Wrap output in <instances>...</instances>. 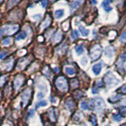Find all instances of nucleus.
<instances>
[{
  "mask_svg": "<svg viewBox=\"0 0 126 126\" xmlns=\"http://www.w3.org/2000/svg\"><path fill=\"white\" fill-rule=\"evenodd\" d=\"M50 1H54V0H50Z\"/></svg>",
  "mask_w": 126,
  "mask_h": 126,
  "instance_id": "3c124183",
  "label": "nucleus"
},
{
  "mask_svg": "<svg viewBox=\"0 0 126 126\" xmlns=\"http://www.w3.org/2000/svg\"><path fill=\"white\" fill-rule=\"evenodd\" d=\"M102 64L101 63H98V64H95L92 68V70H93V73L95 74V75H98L100 73L101 70H102Z\"/></svg>",
  "mask_w": 126,
  "mask_h": 126,
  "instance_id": "2eb2a0df",
  "label": "nucleus"
},
{
  "mask_svg": "<svg viewBox=\"0 0 126 126\" xmlns=\"http://www.w3.org/2000/svg\"><path fill=\"white\" fill-rule=\"evenodd\" d=\"M89 121H90L91 123L92 124V125H93V126H97V125H98L97 118H96V116L94 115V114H92V115L90 116Z\"/></svg>",
  "mask_w": 126,
  "mask_h": 126,
  "instance_id": "6ab92c4d",
  "label": "nucleus"
},
{
  "mask_svg": "<svg viewBox=\"0 0 126 126\" xmlns=\"http://www.w3.org/2000/svg\"><path fill=\"white\" fill-rule=\"evenodd\" d=\"M31 93H32V90L30 88H27L24 91V92L21 95L22 104L24 106H26L28 105V103H29L30 98H31Z\"/></svg>",
  "mask_w": 126,
  "mask_h": 126,
  "instance_id": "0eeeda50",
  "label": "nucleus"
},
{
  "mask_svg": "<svg viewBox=\"0 0 126 126\" xmlns=\"http://www.w3.org/2000/svg\"><path fill=\"white\" fill-rule=\"evenodd\" d=\"M65 71L68 75H74L76 73V70H75L73 67H65Z\"/></svg>",
  "mask_w": 126,
  "mask_h": 126,
  "instance_id": "b1692460",
  "label": "nucleus"
},
{
  "mask_svg": "<svg viewBox=\"0 0 126 126\" xmlns=\"http://www.w3.org/2000/svg\"><path fill=\"white\" fill-rule=\"evenodd\" d=\"M80 1H81V0H80ZM82 1H83V0H82Z\"/></svg>",
  "mask_w": 126,
  "mask_h": 126,
  "instance_id": "603ef678",
  "label": "nucleus"
},
{
  "mask_svg": "<svg viewBox=\"0 0 126 126\" xmlns=\"http://www.w3.org/2000/svg\"><path fill=\"white\" fill-rule=\"evenodd\" d=\"M113 119L116 121H121L123 119V117H122L121 114H115V115L113 116Z\"/></svg>",
  "mask_w": 126,
  "mask_h": 126,
  "instance_id": "c85d7f7f",
  "label": "nucleus"
},
{
  "mask_svg": "<svg viewBox=\"0 0 126 126\" xmlns=\"http://www.w3.org/2000/svg\"><path fill=\"white\" fill-rule=\"evenodd\" d=\"M121 94H117L116 96H114L113 98H110L109 100H110V102H116L119 101L121 99Z\"/></svg>",
  "mask_w": 126,
  "mask_h": 126,
  "instance_id": "cd10ccee",
  "label": "nucleus"
},
{
  "mask_svg": "<svg viewBox=\"0 0 126 126\" xmlns=\"http://www.w3.org/2000/svg\"><path fill=\"white\" fill-rule=\"evenodd\" d=\"M84 47H83L82 45H79V46H77L76 47H75V51H76L78 55L82 54L83 53H84Z\"/></svg>",
  "mask_w": 126,
  "mask_h": 126,
  "instance_id": "5701e85b",
  "label": "nucleus"
},
{
  "mask_svg": "<svg viewBox=\"0 0 126 126\" xmlns=\"http://www.w3.org/2000/svg\"><path fill=\"white\" fill-rule=\"evenodd\" d=\"M62 38V34L61 32H58L57 34H55V35L54 36V38H53V41H54V43H58V42H59V41H61Z\"/></svg>",
  "mask_w": 126,
  "mask_h": 126,
  "instance_id": "412c9836",
  "label": "nucleus"
},
{
  "mask_svg": "<svg viewBox=\"0 0 126 126\" xmlns=\"http://www.w3.org/2000/svg\"><path fill=\"white\" fill-rule=\"evenodd\" d=\"M27 32H21V33L17 35V36L16 37V40H21V39H25L27 37Z\"/></svg>",
  "mask_w": 126,
  "mask_h": 126,
  "instance_id": "aec40b11",
  "label": "nucleus"
},
{
  "mask_svg": "<svg viewBox=\"0 0 126 126\" xmlns=\"http://www.w3.org/2000/svg\"><path fill=\"white\" fill-rule=\"evenodd\" d=\"M64 14H65V12H64V10H57L56 11L54 12V17L55 18H57V19H60L62 18L63 16H64Z\"/></svg>",
  "mask_w": 126,
  "mask_h": 126,
  "instance_id": "f3484780",
  "label": "nucleus"
},
{
  "mask_svg": "<svg viewBox=\"0 0 126 126\" xmlns=\"http://www.w3.org/2000/svg\"><path fill=\"white\" fill-rule=\"evenodd\" d=\"M43 73H44L46 76H47V77H49L50 76V71H49V68L48 67H46V68L43 69Z\"/></svg>",
  "mask_w": 126,
  "mask_h": 126,
  "instance_id": "4c0bfd02",
  "label": "nucleus"
},
{
  "mask_svg": "<svg viewBox=\"0 0 126 126\" xmlns=\"http://www.w3.org/2000/svg\"><path fill=\"white\" fill-rule=\"evenodd\" d=\"M6 52H5V51H2V52H1V55H0V58H1V59H3L4 58V56H5V55H6Z\"/></svg>",
  "mask_w": 126,
  "mask_h": 126,
  "instance_id": "37998d69",
  "label": "nucleus"
},
{
  "mask_svg": "<svg viewBox=\"0 0 126 126\" xmlns=\"http://www.w3.org/2000/svg\"><path fill=\"white\" fill-rule=\"evenodd\" d=\"M81 63H82L83 65L86 64V58H83V62H81Z\"/></svg>",
  "mask_w": 126,
  "mask_h": 126,
  "instance_id": "49530a36",
  "label": "nucleus"
},
{
  "mask_svg": "<svg viewBox=\"0 0 126 126\" xmlns=\"http://www.w3.org/2000/svg\"><path fill=\"white\" fill-rule=\"evenodd\" d=\"M119 61H120L121 62H122V63H124V62L126 61V51H125V52L120 57V60H119Z\"/></svg>",
  "mask_w": 126,
  "mask_h": 126,
  "instance_id": "72a5a7b5",
  "label": "nucleus"
},
{
  "mask_svg": "<svg viewBox=\"0 0 126 126\" xmlns=\"http://www.w3.org/2000/svg\"><path fill=\"white\" fill-rule=\"evenodd\" d=\"M110 0H103V2L102 3V6L103 7V9L106 12H110L112 10V7L110 6Z\"/></svg>",
  "mask_w": 126,
  "mask_h": 126,
  "instance_id": "ddd939ff",
  "label": "nucleus"
},
{
  "mask_svg": "<svg viewBox=\"0 0 126 126\" xmlns=\"http://www.w3.org/2000/svg\"><path fill=\"white\" fill-rule=\"evenodd\" d=\"M41 5H42L43 7L46 8L47 5V0H42V1H41Z\"/></svg>",
  "mask_w": 126,
  "mask_h": 126,
  "instance_id": "a19ab883",
  "label": "nucleus"
},
{
  "mask_svg": "<svg viewBox=\"0 0 126 126\" xmlns=\"http://www.w3.org/2000/svg\"><path fill=\"white\" fill-rule=\"evenodd\" d=\"M79 37V35H78V32L77 30H74L73 32V39H77Z\"/></svg>",
  "mask_w": 126,
  "mask_h": 126,
  "instance_id": "58836bf2",
  "label": "nucleus"
},
{
  "mask_svg": "<svg viewBox=\"0 0 126 126\" xmlns=\"http://www.w3.org/2000/svg\"><path fill=\"white\" fill-rule=\"evenodd\" d=\"M39 89H41V90H45V91L47 90V87H46L45 85H39Z\"/></svg>",
  "mask_w": 126,
  "mask_h": 126,
  "instance_id": "79ce46f5",
  "label": "nucleus"
},
{
  "mask_svg": "<svg viewBox=\"0 0 126 126\" xmlns=\"http://www.w3.org/2000/svg\"><path fill=\"white\" fill-rule=\"evenodd\" d=\"M120 41L123 43H126V32H124L121 34L120 37Z\"/></svg>",
  "mask_w": 126,
  "mask_h": 126,
  "instance_id": "473e14b6",
  "label": "nucleus"
},
{
  "mask_svg": "<svg viewBox=\"0 0 126 126\" xmlns=\"http://www.w3.org/2000/svg\"><path fill=\"white\" fill-rule=\"evenodd\" d=\"M33 115H34V110H30V112H29V117H32Z\"/></svg>",
  "mask_w": 126,
  "mask_h": 126,
  "instance_id": "c03bdc74",
  "label": "nucleus"
},
{
  "mask_svg": "<svg viewBox=\"0 0 126 126\" xmlns=\"http://www.w3.org/2000/svg\"><path fill=\"white\" fill-rule=\"evenodd\" d=\"M91 2H92V3L94 4V5H96L97 4V0H91Z\"/></svg>",
  "mask_w": 126,
  "mask_h": 126,
  "instance_id": "de8ad7c7",
  "label": "nucleus"
},
{
  "mask_svg": "<svg viewBox=\"0 0 126 126\" xmlns=\"http://www.w3.org/2000/svg\"><path fill=\"white\" fill-rule=\"evenodd\" d=\"M47 102L46 101H40L36 103V106H35V107H36V109L41 107V106H47Z\"/></svg>",
  "mask_w": 126,
  "mask_h": 126,
  "instance_id": "7c9ffc66",
  "label": "nucleus"
},
{
  "mask_svg": "<svg viewBox=\"0 0 126 126\" xmlns=\"http://www.w3.org/2000/svg\"><path fill=\"white\" fill-rule=\"evenodd\" d=\"M24 80H25V77H24L23 75L21 74L17 75L14 80V88L15 90H18L24 84Z\"/></svg>",
  "mask_w": 126,
  "mask_h": 126,
  "instance_id": "423d86ee",
  "label": "nucleus"
},
{
  "mask_svg": "<svg viewBox=\"0 0 126 126\" xmlns=\"http://www.w3.org/2000/svg\"><path fill=\"white\" fill-rule=\"evenodd\" d=\"M83 95H84V94H83V92H80V91H76V92H74L73 93V96L76 98L77 99H80V98L83 97Z\"/></svg>",
  "mask_w": 126,
  "mask_h": 126,
  "instance_id": "393cba45",
  "label": "nucleus"
},
{
  "mask_svg": "<svg viewBox=\"0 0 126 126\" xmlns=\"http://www.w3.org/2000/svg\"><path fill=\"white\" fill-rule=\"evenodd\" d=\"M29 58H21V60L18 62L17 69H23L28 64H29Z\"/></svg>",
  "mask_w": 126,
  "mask_h": 126,
  "instance_id": "9b49d317",
  "label": "nucleus"
},
{
  "mask_svg": "<svg viewBox=\"0 0 126 126\" xmlns=\"http://www.w3.org/2000/svg\"><path fill=\"white\" fill-rule=\"evenodd\" d=\"M70 86L72 88H77L79 87V81L76 78H73V79H71L70 80Z\"/></svg>",
  "mask_w": 126,
  "mask_h": 126,
  "instance_id": "a211bd4d",
  "label": "nucleus"
},
{
  "mask_svg": "<svg viewBox=\"0 0 126 126\" xmlns=\"http://www.w3.org/2000/svg\"><path fill=\"white\" fill-rule=\"evenodd\" d=\"M6 76H2L1 77V82H0V85H1V87H2L4 85V83H5L6 80Z\"/></svg>",
  "mask_w": 126,
  "mask_h": 126,
  "instance_id": "e433bc0d",
  "label": "nucleus"
},
{
  "mask_svg": "<svg viewBox=\"0 0 126 126\" xmlns=\"http://www.w3.org/2000/svg\"><path fill=\"white\" fill-rule=\"evenodd\" d=\"M55 85L62 92H66L68 90V82L65 77L60 76L55 80Z\"/></svg>",
  "mask_w": 126,
  "mask_h": 126,
  "instance_id": "7ed1b4c3",
  "label": "nucleus"
},
{
  "mask_svg": "<svg viewBox=\"0 0 126 126\" xmlns=\"http://www.w3.org/2000/svg\"><path fill=\"white\" fill-rule=\"evenodd\" d=\"M117 92L121 93V94H126V84H125L124 86H122L121 88L118 89Z\"/></svg>",
  "mask_w": 126,
  "mask_h": 126,
  "instance_id": "2f4dec72",
  "label": "nucleus"
},
{
  "mask_svg": "<svg viewBox=\"0 0 126 126\" xmlns=\"http://www.w3.org/2000/svg\"><path fill=\"white\" fill-rule=\"evenodd\" d=\"M79 30H80L81 35H83V36H84V37L88 36V35H89V33H90V31L88 29H86L83 25H80V27H79Z\"/></svg>",
  "mask_w": 126,
  "mask_h": 126,
  "instance_id": "dca6fc26",
  "label": "nucleus"
},
{
  "mask_svg": "<svg viewBox=\"0 0 126 126\" xmlns=\"http://www.w3.org/2000/svg\"><path fill=\"white\" fill-rule=\"evenodd\" d=\"M65 106L67 108V110H69V111H73L74 109H75V102L72 99V98H67L65 102Z\"/></svg>",
  "mask_w": 126,
  "mask_h": 126,
  "instance_id": "6e6552de",
  "label": "nucleus"
},
{
  "mask_svg": "<svg viewBox=\"0 0 126 126\" xmlns=\"http://www.w3.org/2000/svg\"><path fill=\"white\" fill-rule=\"evenodd\" d=\"M14 65V59L12 58H10L6 62H5L2 64V68L3 69H5L6 71H10Z\"/></svg>",
  "mask_w": 126,
  "mask_h": 126,
  "instance_id": "9d476101",
  "label": "nucleus"
},
{
  "mask_svg": "<svg viewBox=\"0 0 126 126\" xmlns=\"http://www.w3.org/2000/svg\"><path fill=\"white\" fill-rule=\"evenodd\" d=\"M18 30V26L14 25V26H4L1 29V35H11L14 34Z\"/></svg>",
  "mask_w": 126,
  "mask_h": 126,
  "instance_id": "39448f33",
  "label": "nucleus"
},
{
  "mask_svg": "<svg viewBox=\"0 0 126 126\" xmlns=\"http://www.w3.org/2000/svg\"><path fill=\"white\" fill-rule=\"evenodd\" d=\"M121 126H126V123H124V124H122Z\"/></svg>",
  "mask_w": 126,
  "mask_h": 126,
  "instance_id": "8fccbe9b",
  "label": "nucleus"
},
{
  "mask_svg": "<svg viewBox=\"0 0 126 126\" xmlns=\"http://www.w3.org/2000/svg\"><path fill=\"white\" fill-rule=\"evenodd\" d=\"M102 53V49L100 45H94L90 50V58L92 61H96L101 57Z\"/></svg>",
  "mask_w": 126,
  "mask_h": 126,
  "instance_id": "f03ea898",
  "label": "nucleus"
},
{
  "mask_svg": "<svg viewBox=\"0 0 126 126\" xmlns=\"http://www.w3.org/2000/svg\"><path fill=\"white\" fill-rule=\"evenodd\" d=\"M80 107L82 110H88L89 106L88 104V102H87L86 101H83L81 103H80Z\"/></svg>",
  "mask_w": 126,
  "mask_h": 126,
  "instance_id": "c756f323",
  "label": "nucleus"
},
{
  "mask_svg": "<svg viewBox=\"0 0 126 126\" xmlns=\"http://www.w3.org/2000/svg\"><path fill=\"white\" fill-rule=\"evenodd\" d=\"M120 104H121V105H126V98H124V99L121 102V103H120Z\"/></svg>",
  "mask_w": 126,
  "mask_h": 126,
  "instance_id": "a18cd8bd",
  "label": "nucleus"
},
{
  "mask_svg": "<svg viewBox=\"0 0 126 126\" xmlns=\"http://www.w3.org/2000/svg\"><path fill=\"white\" fill-rule=\"evenodd\" d=\"M92 109L97 113H102L105 109V103L104 101L101 98H94L92 99Z\"/></svg>",
  "mask_w": 126,
  "mask_h": 126,
  "instance_id": "f257e3e1",
  "label": "nucleus"
},
{
  "mask_svg": "<svg viewBox=\"0 0 126 126\" xmlns=\"http://www.w3.org/2000/svg\"><path fill=\"white\" fill-rule=\"evenodd\" d=\"M113 50L110 47H107L106 48V52L105 54L107 56L108 58H111L113 56Z\"/></svg>",
  "mask_w": 126,
  "mask_h": 126,
  "instance_id": "4be33fe9",
  "label": "nucleus"
},
{
  "mask_svg": "<svg viewBox=\"0 0 126 126\" xmlns=\"http://www.w3.org/2000/svg\"><path fill=\"white\" fill-rule=\"evenodd\" d=\"M11 42H12L11 38H6V39H2V46H8V45L10 44Z\"/></svg>",
  "mask_w": 126,
  "mask_h": 126,
  "instance_id": "bb28decb",
  "label": "nucleus"
},
{
  "mask_svg": "<svg viewBox=\"0 0 126 126\" xmlns=\"http://www.w3.org/2000/svg\"><path fill=\"white\" fill-rule=\"evenodd\" d=\"M104 81L106 84H107L108 87H110V88H111V87L114 86L117 84L118 83H119V80H117V79L115 77V76L110 72V71H109V72L106 73V74L105 75L104 77Z\"/></svg>",
  "mask_w": 126,
  "mask_h": 126,
  "instance_id": "20e7f679",
  "label": "nucleus"
},
{
  "mask_svg": "<svg viewBox=\"0 0 126 126\" xmlns=\"http://www.w3.org/2000/svg\"><path fill=\"white\" fill-rule=\"evenodd\" d=\"M120 113L121 115H126V106H124V107H121L120 108Z\"/></svg>",
  "mask_w": 126,
  "mask_h": 126,
  "instance_id": "c9c22d12",
  "label": "nucleus"
},
{
  "mask_svg": "<svg viewBox=\"0 0 126 126\" xmlns=\"http://www.w3.org/2000/svg\"><path fill=\"white\" fill-rule=\"evenodd\" d=\"M45 126H51V125H50L49 123H47V124L45 125Z\"/></svg>",
  "mask_w": 126,
  "mask_h": 126,
  "instance_id": "09e8293b",
  "label": "nucleus"
},
{
  "mask_svg": "<svg viewBox=\"0 0 126 126\" xmlns=\"http://www.w3.org/2000/svg\"><path fill=\"white\" fill-rule=\"evenodd\" d=\"M19 1H20V0H10V1L8 2V4H7L8 8L13 7L14 6L17 5V4L19 2Z\"/></svg>",
  "mask_w": 126,
  "mask_h": 126,
  "instance_id": "a878e982",
  "label": "nucleus"
},
{
  "mask_svg": "<svg viewBox=\"0 0 126 126\" xmlns=\"http://www.w3.org/2000/svg\"><path fill=\"white\" fill-rule=\"evenodd\" d=\"M50 23H51V17H50L49 15H47L45 20H44V21L43 22L42 24V25H41V29H47V27H49L50 25Z\"/></svg>",
  "mask_w": 126,
  "mask_h": 126,
  "instance_id": "4468645a",
  "label": "nucleus"
},
{
  "mask_svg": "<svg viewBox=\"0 0 126 126\" xmlns=\"http://www.w3.org/2000/svg\"><path fill=\"white\" fill-rule=\"evenodd\" d=\"M48 116L49 118L51 121L55 122L58 119V116H57V113H56V110L54 107H51L49 110H48Z\"/></svg>",
  "mask_w": 126,
  "mask_h": 126,
  "instance_id": "1a4fd4ad",
  "label": "nucleus"
},
{
  "mask_svg": "<svg viewBox=\"0 0 126 126\" xmlns=\"http://www.w3.org/2000/svg\"><path fill=\"white\" fill-rule=\"evenodd\" d=\"M80 5V3L77 1V2H73L72 4H71V6H72V9H76V8L78 7Z\"/></svg>",
  "mask_w": 126,
  "mask_h": 126,
  "instance_id": "f704fd0d",
  "label": "nucleus"
},
{
  "mask_svg": "<svg viewBox=\"0 0 126 126\" xmlns=\"http://www.w3.org/2000/svg\"><path fill=\"white\" fill-rule=\"evenodd\" d=\"M103 87H104V83H103V81L101 80H98L97 82H95V84H94V88L92 90V93L93 94L98 93V89L100 88H103Z\"/></svg>",
  "mask_w": 126,
  "mask_h": 126,
  "instance_id": "f8f14e48",
  "label": "nucleus"
},
{
  "mask_svg": "<svg viewBox=\"0 0 126 126\" xmlns=\"http://www.w3.org/2000/svg\"><path fill=\"white\" fill-rule=\"evenodd\" d=\"M45 94H46V93H45L44 92H39L38 93V94H37V96H38L39 98H42L44 97Z\"/></svg>",
  "mask_w": 126,
  "mask_h": 126,
  "instance_id": "ea45409f",
  "label": "nucleus"
}]
</instances>
